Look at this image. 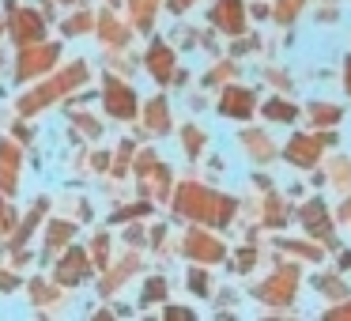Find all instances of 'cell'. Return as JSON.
Segmentation results:
<instances>
[{"instance_id": "1", "label": "cell", "mask_w": 351, "mask_h": 321, "mask_svg": "<svg viewBox=\"0 0 351 321\" xmlns=\"http://www.w3.org/2000/svg\"><path fill=\"white\" fill-rule=\"evenodd\" d=\"M84 76H87V64H72V69H64L61 76H53L49 84H42L34 95H27V99L19 102V110H23V114H38V110L46 106L49 99H61V95L72 91V87H76Z\"/></svg>"}, {"instance_id": "2", "label": "cell", "mask_w": 351, "mask_h": 321, "mask_svg": "<svg viewBox=\"0 0 351 321\" xmlns=\"http://www.w3.org/2000/svg\"><path fill=\"white\" fill-rule=\"evenodd\" d=\"M185 215H204L208 223H219L230 215V200L227 197H212L204 189H182V200H178Z\"/></svg>"}, {"instance_id": "3", "label": "cell", "mask_w": 351, "mask_h": 321, "mask_svg": "<svg viewBox=\"0 0 351 321\" xmlns=\"http://www.w3.org/2000/svg\"><path fill=\"white\" fill-rule=\"evenodd\" d=\"M57 54H61V46H34V49H23V54H19V64H16V76H19V80H31V76H38V72H46L49 64L57 61Z\"/></svg>"}, {"instance_id": "4", "label": "cell", "mask_w": 351, "mask_h": 321, "mask_svg": "<svg viewBox=\"0 0 351 321\" xmlns=\"http://www.w3.org/2000/svg\"><path fill=\"white\" fill-rule=\"evenodd\" d=\"M42 16L38 12H27V8H16L12 12V34H16V42L23 46V42H38L42 38Z\"/></svg>"}, {"instance_id": "5", "label": "cell", "mask_w": 351, "mask_h": 321, "mask_svg": "<svg viewBox=\"0 0 351 321\" xmlns=\"http://www.w3.org/2000/svg\"><path fill=\"white\" fill-rule=\"evenodd\" d=\"M106 106H110V114H114V117H132V114H136V95H132L125 84L110 80V84H106Z\"/></svg>"}, {"instance_id": "6", "label": "cell", "mask_w": 351, "mask_h": 321, "mask_svg": "<svg viewBox=\"0 0 351 321\" xmlns=\"http://www.w3.org/2000/svg\"><path fill=\"white\" fill-rule=\"evenodd\" d=\"M87 276V253L84 250H69L64 261L57 265V280L61 283H80Z\"/></svg>"}, {"instance_id": "7", "label": "cell", "mask_w": 351, "mask_h": 321, "mask_svg": "<svg viewBox=\"0 0 351 321\" xmlns=\"http://www.w3.org/2000/svg\"><path fill=\"white\" fill-rule=\"evenodd\" d=\"M16 170H19V152H16V144H0V189L4 193H12L16 189Z\"/></svg>"}, {"instance_id": "8", "label": "cell", "mask_w": 351, "mask_h": 321, "mask_svg": "<svg viewBox=\"0 0 351 321\" xmlns=\"http://www.w3.org/2000/svg\"><path fill=\"white\" fill-rule=\"evenodd\" d=\"M212 19L223 27V31H242V8H238V0H219L212 12Z\"/></svg>"}, {"instance_id": "9", "label": "cell", "mask_w": 351, "mask_h": 321, "mask_svg": "<svg viewBox=\"0 0 351 321\" xmlns=\"http://www.w3.org/2000/svg\"><path fill=\"white\" fill-rule=\"evenodd\" d=\"M223 114H230V117L253 114V95L250 91H227L223 95Z\"/></svg>"}, {"instance_id": "10", "label": "cell", "mask_w": 351, "mask_h": 321, "mask_svg": "<svg viewBox=\"0 0 351 321\" xmlns=\"http://www.w3.org/2000/svg\"><path fill=\"white\" fill-rule=\"evenodd\" d=\"M147 69H152L159 80H167L170 69H174V57H170V49H167V46H152V54H147Z\"/></svg>"}, {"instance_id": "11", "label": "cell", "mask_w": 351, "mask_h": 321, "mask_svg": "<svg viewBox=\"0 0 351 321\" xmlns=\"http://www.w3.org/2000/svg\"><path fill=\"white\" fill-rule=\"evenodd\" d=\"M69 238H72V227H69V223H49V230H46V250L53 253L57 246H64Z\"/></svg>"}, {"instance_id": "12", "label": "cell", "mask_w": 351, "mask_h": 321, "mask_svg": "<svg viewBox=\"0 0 351 321\" xmlns=\"http://www.w3.org/2000/svg\"><path fill=\"white\" fill-rule=\"evenodd\" d=\"M189 250L197 253V257H219V253H223L215 242H208V238H200V235H193V238H189Z\"/></svg>"}, {"instance_id": "13", "label": "cell", "mask_w": 351, "mask_h": 321, "mask_svg": "<svg viewBox=\"0 0 351 321\" xmlns=\"http://www.w3.org/2000/svg\"><path fill=\"white\" fill-rule=\"evenodd\" d=\"M265 114L272 117V121H291V117H295V106H291V102L272 99V102H268V110H265Z\"/></svg>"}, {"instance_id": "14", "label": "cell", "mask_w": 351, "mask_h": 321, "mask_svg": "<svg viewBox=\"0 0 351 321\" xmlns=\"http://www.w3.org/2000/svg\"><path fill=\"white\" fill-rule=\"evenodd\" d=\"M313 223V235H328V223H325V215H321V204H310L306 208V227Z\"/></svg>"}, {"instance_id": "15", "label": "cell", "mask_w": 351, "mask_h": 321, "mask_svg": "<svg viewBox=\"0 0 351 321\" xmlns=\"http://www.w3.org/2000/svg\"><path fill=\"white\" fill-rule=\"evenodd\" d=\"M147 121H152L155 129H167V102L155 99L152 106H147Z\"/></svg>"}, {"instance_id": "16", "label": "cell", "mask_w": 351, "mask_h": 321, "mask_svg": "<svg viewBox=\"0 0 351 321\" xmlns=\"http://www.w3.org/2000/svg\"><path fill=\"white\" fill-rule=\"evenodd\" d=\"M38 215H42V204H38V208H34V212H31V215H27V223H23V230H19V235H16V246H19V242H27V235H31V227H34V223H38Z\"/></svg>"}, {"instance_id": "17", "label": "cell", "mask_w": 351, "mask_h": 321, "mask_svg": "<svg viewBox=\"0 0 351 321\" xmlns=\"http://www.w3.org/2000/svg\"><path fill=\"white\" fill-rule=\"evenodd\" d=\"M162 291H167V283H162V280H147L144 302H155V298H162Z\"/></svg>"}, {"instance_id": "18", "label": "cell", "mask_w": 351, "mask_h": 321, "mask_svg": "<svg viewBox=\"0 0 351 321\" xmlns=\"http://www.w3.org/2000/svg\"><path fill=\"white\" fill-rule=\"evenodd\" d=\"M185 152H189V155L200 152V132L197 129H185Z\"/></svg>"}, {"instance_id": "19", "label": "cell", "mask_w": 351, "mask_h": 321, "mask_svg": "<svg viewBox=\"0 0 351 321\" xmlns=\"http://www.w3.org/2000/svg\"><path fill=\"white\" fill-rule=\"evenodd\" d=\"M87 27H91V16H76L72 23H64V31H69V34H80V31H87Z\"/></svg>"}, {"instance_id": "20", "label": "cell", "mask_w": 351, "mask_h": 321, "mask_svg": "<svg viewBox=\"0 0 351 321\" xmlns=\"http://www.w3.org/2000/svg\"><path fill=\"white\" fill-rule=\"evenodd\" d=\"M8 230H12V208L0 200V235H8Z\"/></svg>"}, {"instance_id": "21", "label": "cell", "mask_w": 351, "mask_h": 321, "mask_svg": "<svg viewBox=\"0 0 351 321\" xmlns=\"http://www.w3.org/2000/svg\"><path fill=\"white\" fill-rule=\"evenodd\" d=\"M189 283H193V287H197V295H208V283H204V272H189Z\"/></svg>"}, {"instance_id": "22", "label": "cell", "mask_w": 351, "mask_h": 321, "mask_svg": "<svg viewBox=\"0 0 351 321\" xmlns=\"http://www.w3.org/2000/svg\"><path fill=\"white\" fill-rule=\"evenodd\" d=\"M313 110H317V117H321V121H336V117H340L332 106H313Z\"/></svg>"}, {"instance_id": "23", "label": "cell", "mask_w": 351, "mask_h": 321, "mask_svg": "<svg viewBox=\"0 0 351 321\" xmlns=\"http://www.w3.org/2000/svg\"><path fill=\"white\" fill-rule=\"evenodd\" d=\"M348 76H351V64H348ZM348 87H351V80H348Z\"/></svg>"}]
</instances>
